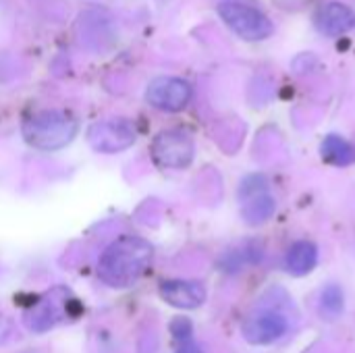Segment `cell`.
<instances>
[{"instance_id":"cell-1","label":"cell","mask_w":355,"mask_h":353,"mask_svg":"<svg viewBox=\"0 0 355 353\" xmlns=\"http://www.w3.org/2000/svg\"><path fill=\"white\" fill-rule=\"evenodd\" d=\"M154 248L137 235H123L114 239L98 262V277L114 289L135 285L152 264Z\"/></svg>"},{"instance_id":"cell-2","label":"cell","mask_w":355,"mask_h":353,"mask_svg":"<svg viewBox=\"0 0 355 353\" xmlns=\"http://www.w3.org/2000/svg\"><path fill=\"white\" fill-rule=\"evenodd\" d=\"M21 131H23V139L31 148L54 152L69 146L75 139L79 125L77 119L64 110H44L25 119Z\"/></svg>"},{"instance_id":"cell-3","label":"cell","mask_w":355,"mask_h":353,"mask_svg":"<svg viewBox=\"0 0 355 353\" xmlns=\"http://www.w3.org/2000/svg\"><path fill=\"white\" fill-rule=\"evenodd\" d=\"M193 139L183 129H168L154 137L152 160L160 169H187L193 160Z\"/></svg>"},{"instance_id":"cell-4","label":"cell","mask_w":355,"mask_h":353,"mask_svg":"<svg viewBox=\"0 0 355 353\" xmlns=\"http://www.w3.org/2000/svg\"><path fill=\"white\" fill-rule=\"evenodd\" d=\"M218 15L243 40L258 42V40L268 37L272 33V29H275L272 23H270V19L264 12H260L258 8L248 6V4L223 2L218 6Z\"/></svg>"},{"instance_id":"cell-5","label":"cell","mask_w":355,"mask_h":353,"mask_svg":"<svg viewBox=\"0 0 355 353\" xmlns=\"http://www.w3.org/2000/svg\"><path fill=\"white\" fill-rule=\"evenodd\" d=\"M137 139V129L127 119H108L89 127L87 141L96 152L116 154L131 148Z\"/></svg>"},{"instance_id":"cell-6","label":"cell","mask_w":355,"mask_h":353,"mask_svg":"<svg viewBox=\"0 0 355 353\" xmlns=\"http://www.w3.org/2000/svg\"><path fill=\"white\" fill-rule=\"evenodd\" d=\"M146 100L150 106L164 112H179L191 100V87L179 77H158L146 89Z\"/></svg>"},{"instance_id":"cell-7","label":"cell","mask_w":355,"mask_h":353,"mask_svg":"<svg viewBox=\"0 0 355 353\" xmlns=\"http://www.w3.org/2000/svg\"><path fill=\"white\" fill-rule=\"evenodd\" d=\"M289 329V322L279 312H258L243 322V337L254 345H268L279 341Z\"/></svg>"},{"instance_id":"cell-8","label":"cell","mask_w":355,"mask_h":353,"mask_svg":"<svg viewBox=\"0 0 355 353\" xmlns=\"http://www.w3.org/2000/svg\"><path fill=\"white\" fill-rule=\"evenodd\" d=\"M160 298L179 310H196L206 302V289L198 281H164L160 285Z\"/></svg>"},{"instance_id":"cell-9","label":"cell","mask_w":355,"mask_h":353,"mask_svg":"<svg viewBox=\"0 0 355 353\" xmlns=\"http://www.w3.org/2000/svg\"><path fill=\"white\" fill-rule=\"evenodd\" d=\"M316 27L324 35H341L355 29V10L341 2L324 4L316 15Z\"/></svg>"},{"instance_id":"cell-10","label":"cell","mask_w":355,"mask_h":353,"mask_svg":"<svg viewBox=\"0 0 355 353\" xmlns=\"http://www.w3.org/2000/svg\"><path fill=\"white\" fill-rule=\"evenodd\" d=\"M316 262H318V248L312 241H295L285 256V268L295 277H304L312 273Z\"/></svg>"},{"instance_id":"cell-11","label":"cell","mask_w":355,"mask_h":353,"mask_svg":"<svg viewBox=\"0 0 355 353\" xmlns=\"http://www.w3.org/2000/svg\"><path fill=\"white\" fill-rule=\"evenodd\" d=\"M60 300H54L52 295L42 300L35 308H31V312L27 314V327L31 331L44 333L48 329H52L56 322L62 320V308L58 304Z\"/></svg>"},{"instance_id":"cell-12","label":"cell","mask_w":355,"mask_h":353,"mask_svg":"<svg viewBox=\"0 0 355 353\" xmlns=\"http://www.w3.org/2000/svg\"><path fill=\"white\" fill-rule=\"evenodd\" d=\"M322 158L335 166H349L355 162V148L339 135H329L322 144Z\"/></svg>"},{"instance_id":"cell-13","label":"cell","mask_w":355,"mask_h":353,"mask_svg":"<svg viewBox=\"0 0 355 353\" xmlns=\"http://www.w3.org/2000/svg\"><path fill=\"white\" fill-rule=\"evenodd\" d=\"M275 212V200L266 193H254V196H248L245 198V204H243V218L250 223V225H258V223H264L272 216Z\"/></svg>"},{"instance_id":"cell-14","label":"cell","mask_w":355,"mask_h":353,"mask_svg":"<svg viewBox=\"0 0 355 353\" xmlns=\"http://www.w3.org/2000/svg\"><path fill=\"white\" fill-rule=\"evenodd\" d=\"M345 302H343V291L339 285H329L320 293V316L327 320H337L343 314Z\"/></svg>"},{"instance_id":"cell-15","label":"cell","mask_w":355,"mask_h":353,"mask_svg":"<svg viewBox=\"0 0 355 353\" xmlns=\"http://www.w3.org/2000/svg\"><path fill=\"white\" fill-rule=\"evenodd\" d=\"M175 341H177V350H175V353H204L202 352V347L193 341L191 335L175 337Z\"/></svg>"},{"instance_id":"cell-16","label":"cell","mask_w":355,"mask_h":353,"mask_svg":"<svg viewBox=\"0 0 355 353\" xmlns=\"http://www.w3.org/2000/svg\"><path fill=\"white\" fill-rule=\"evenodd\" d=\"M10 320L4 316V314H0V343H4L6 339H8V335H10Z\"/></svg>"}]
</instances>
